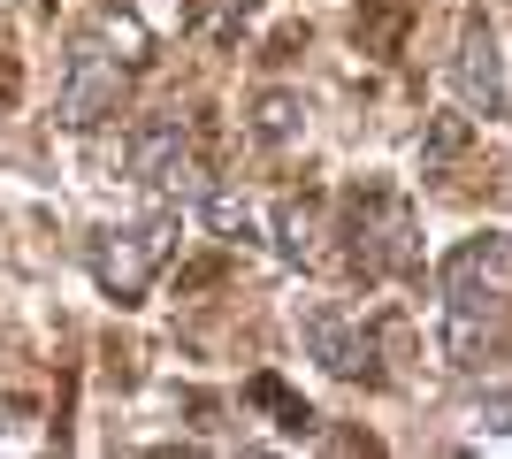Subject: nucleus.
Instances as JSON below:
<instances>
[{"label":"nucleus","mask_w":512,"mask_h":459,"mask_svg":"<svg viewBox=\"0 0 512 459\" xmlns=\"http://www.w3.org/2000/svg\"><path fill=\"white\" fill-rule=\"evenodd\" d=\"M169 222L146 215V222H123V230H100L92 238V276H100L107 299H138V291L153 284V268L169 261Z\"/></svg>","instance_id":"7ed1b4c3"},{"label":"nucleus","mask_w":512,"mask_h":459,"mask_svg":"<svg viewBox=\"0 0 512 459\" xmlns=\"http://www.w3.org/2000/svg\"><path fill=\"white\" fill-rule=\"evenodd\" d=\"M299 337H306V352H314V360H321L329 375H344V383H352V375H367V337H360L352 322H344V314L314 306V314L299 322Z\"/></svg>","instance_id":"0eeeda50"},{"label":"nucleus","mask_w":512,"mask_h":459,"mask_svg":"<svg viewBox=\"0 0 512 459\" xmlns=\"http://www.w3.org/2000/svg\"><path fill=\"white\" fill-rule=\"evenodd\" d=\"M123 85H130V69L123 54L107 39H77L62 54V85H54V115H62L69 131H92V123H107V115L123 108Z\"/></svg>","instance_id":"f03ea898"},{"label":"nucleus","mask_w":512,"mask_h":459,"mask_svg":"<svg viewBox=\"0 0 512 459\" xmlns=\"http://www.w3.org/2000/svg\"><path fill=\"white\" fill-rule=\"evenodd\" d=\"M123 161H130V176H138L146 192H169V199H184V207H199V199L214 192L207 169H199L192 146H184V123H138L130 146H123Z\"/></svg>","instance_id":"20e7f679"},{"label":"nucleus","mask_w":512,"mask_h":459,"mask_svg":"<svg viewBox=\"0 0 512 459\" xmlns=\"http://www.w3.org/2000/svg\"><path fill=\"white\" fill-rule=\"evenodd\" d=\"M291 131H299V100H283V92L260 100V138H291Z\"/></svg>","instance_id":"1a4fd4ad"},{"label":"nucleus","mask_w":512,"mask_h":459,"mask_svg":"<svg viewBox=\"0 0 512 459\" xmlns=\"http://www.w3.org/2000/svg\"><path fill=\"white\" fill-rule=\"evenodd\" d=\"M444 284V337L459 352V368H482V345H490V322L512 306V230H482L436 268Z\"/></svg>","instance_id":"f257e3e1"},{"label":"nucleus","mask_w":512,"mask_h":459,"mask_svg":"<svg viewBox=\"0 0 512 459\" xmlns=\"http://www.w3.org/2000/svg\"><path fill=\"white\" fill-rule=\"evenodd\" d=\"M352 253H360L367 276H390V268H413V215L398 207V199H367L360 207V238H352Z\"/></svg>","instance_id":"423d86ee"},{"label":"nucleus","mask_w":512,"mask_h":459,"mask_svg":"<svg viewBox=\"0 0 512 459\" xmlns=\"http://www.w3.org/2000/svg\"><path fill=\"white\" fill-rule=\"evenodd\" d=\"M451 85L474 115H505L512 108V85H505V54H497V31L490 23H467L459 31V54H451Z\"/></svg>","instance_id":"39448f33"},{"label":"nucleus","mask_w":512,"mask_h":459,"mask_svg":"<svg viewBox=\"0 0 512 459\" xmlns=\"http://www.w3.org/2000/svg\"><path fill=\"white\" fill-rule=\"evenodd\" d=\"M276 230H283V261H306V253H314V215H306V207H283Z\"/></svg>","instance_id":"6e6552de"}]
</instances>
